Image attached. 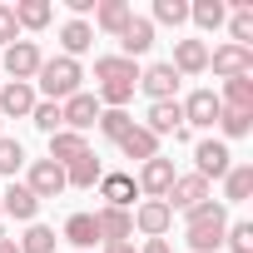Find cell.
I'll use <instances>...</instances> for the list:
<instances>
[{
	"label": "cell",
	"mask_w": 253,
	"mask_h": 253,
	"mask_svg": "<svg viewBox=\"0 0 253 253\" xmlns=\"http://www.w3.org/2000/svg\"><path fill=\"white\" fill-rule=\"evenodd\" d=\"M104 253H134V243H104Z\"/></svg>",
	"instance_id": "cell-42"
},
{
	"label": "cell",
	"mask_w": 253,
	"mask_h": 253,
	"mask_svg": "<svg viewBox=\"0 0 253 253\" xmlns=\"http://www.w3.org/2000/svg\"><path fill=\"white\" fill-rule=\"evenodd\" d=\"M35 109V89L30 84H0V119H30Z\"/></svg>",
	"instance_id": "cell-14"
},
{
	"label": "cell",
	"mask_w": 253,
	"mask_h": 253,
	"mask_svg": "<svg viewBox=\"0 0 253 253\" xmlns=\"http://www.w3.org/2000/svg\"><path fill=\"white\" fill-rule=\"evenodd\" d=\"M65 238H70L75 248H94V243H99L94 213H70V223H65Z\"/></svg>",
	"instance_id": "cell-29"
},
{
	"label": "cell",
	"mask_w": 253,
	"mask_h": 253,
	"mask_svg": "<svg viewBox=\"0 0 253 253\" xmlns=\"http://www.w3.org/2000/svg\"><path fill=\"white\" fill-rule=\"evenodd\" d=\"M134 89H139V84H129V80H114V84H99V99H104L109 109H124V104L134 99Z\"/></svg>",
	"instance_id": "cell-37"
},
{
	"label": "cell",
	"mask_w": 253,
	"mask_h": 253,
	"mask_svg": "<svg viewBox=\"0 0 253 253\" xmlns=\"http://www.w3.org/2000/svg\"><path fill=\"white\" fill-rule=\"evenodd\" d=\"M204 199H209V184H204L199 174H174V184H169V194H164V204H169V209H179V213L199 209Z\"/></svg>",
	"instance_id": "cell-9"
},
{
	"label": "cell",
	"mask_w": 253,
	"mask_h": 253,
	"mask_svg": "<svg viewBox=\"0 0 253 253\" xmlns=\"http://www.w3.org/2000/svg\"><path fill=\"white\" fill-rule=\"evenodd\" d=\"M119 45H124V60L144 55V50L154 45V20H144V15H129V25L119 30Z\"/></svg>",
	"instance_id": "cell-17"
},
{
	"label": "cell",
	"mask_w": 253,
	"mask_h": 253,
	"mask_svg": "<svg viewBox=\"0 0 253 253\" xmlns=\"http://www.w3.org/2000/svg\"><path fill=\"white\" fill-rule=\"evenodd\" d=\"M139 253H169V238H149V243H144Z\"/></svg>",
	"instance_id": "cell-41"
},
{
	"label": "cell",
	"mask_w": 253,
	"mask_h": 253,
	"mask_svg": "<svg viewBox=\"0 0 253 253\" xmlns=\"http://www.w3.org/2000/svg\"><path fill=\"white\" fill-rule=\"evenodd\" d=\"M184 238H189V248L194 253H213V248H223V228H228V209L223 204H213V199H204L199 209H189L184 213Z\"/></svg>",
	"instance_id": "cell-1"
},
{
	"label": "cell",
	"mask_w": 253,
	"mask_h": 253,
	"mask_svg": "<svg viewBox=\"0 0 253 253\" xmlns=\"http://www.w3.org/2000/svg\"><path fill=\"white\" fill-rule=\"evenodd\" d=\"M144 129L159 139V134H179L184 129V109H179V99H159V104H149V124Z\"/></svg>",
	"instance_id": "cell-16"
},
{
	"label": "cell",
	"mask_w": 253,
	"mask_h": 253,
	"mask_svg": "<svg viewBox=\"0 0 253 253\" xmlns=\"http://www.w3.org/2000/svg\"><path fill=\"white\" fill-rule=\"evenodd\" d=\"M233 169V154H228V144H218V139H199L194 144V174L209 184V179H223Z\"/></svg>",
	"instance_id": "cell-4"
},
{
	"label": "cell",
	"mask_w": 253,
	"mask_h": 253,
	"mask_svg": "<svg viewBox=\"0 0 253 253\" xmlns=\"http://www.w3.org/2000/svg\"><path fill=\"white\" fill-rule=\"evenodd\" d=\"M209 70L233 80V75H253V45H218L209 55Z\"/></svg>",
	"instance_id": "cell-8"
},
{
	"label": "cell",
	"mask_w": 253,
	"mask_h": 253,
	"mask_svg": "<svg viewBox=\"0 0 253 253\" xmlns=\"http://www.w3.org/2000/svg\"><path fill=\"white\" fill-rule=\"evenodd\" d=\"M60 114H65V129H70V134H84V129L99 124V99L80 89V94H70V99L60 104Z\"/></svg>",
	"instance_id": "cell-6"
},
{
	"label": "cell",
	"mask_w": 253,
	"mask_h": 253,
	"mask_svg": "<svg viewBox=\"0 0 253 253\" xmlns=\"http://www.w3.org/2000/svg\"><path fill=\"white\" fill-rule=\"evenodd\" d=\"M253 194V164H233L228 174H223V199L228 204H243Z\"/></svg>",
	"instance_id": "cell-28"
},
{
	"label": "cell",
	"mask_w": 253,
	"mask_h": 253,
	"mask_svg": "<svg viewBox=\"0 0 253 253\" xmlns=\"http://www.w3.org/2000/svg\"><path fill=\"white\" fill-rule=\"evenodd\" d=\"M228 30H233L228 45H248V40H253V0H238V10H233Z\"/></svg>",
	"instance_id": "cell-35"
},
{
	"label": "cell",
	"mask_w": 253,
	"mask_h": 253,
	"mask_svg": "<svg viewBox=\"0 0 253 253\" xmlns=\"http://www.w3.org/2000/svg\"><path fill=\"white\" fill-rule=\"evenodd\" d=\"M129 5H124V0H99V5H94V25L99 30H109V35H119L124 25H129Z\"/></svg>",
	"instance_id": "cell-27"
},
{
	"label": "cell",
	"mask_w": 253,
	"mask_h": 253,
	"mask_svg": "<svg viewBox=\"0 0 253 253\" xmlns=\"http://www.w3.org/2000/svg\"><path fill=\"white\" fill-rule=\"evenodd\" d=\"M169 223H174V209H169L164 199H144V204L134 209V228H139V233H149V238H164V233H169Z\"/></svg>",
	"instance_id": "cell-11"
},
{
	"label": "cell",
	"mask_w": 253,
	"mask_h": 253,
	"mask_svg": "<svg viewBox=\"0 0 253 253\" xmlns=\"http://www.w3.org/2000/svg\"><path fill=\"white\" fill-rule=\"evenodd\" d=\"M0 253H20V248H15V238H0Z\"/></svg>",
	"instance_id": "cell-43"
},
{
	"label": "cell",
	"mask_w": 253,
	"mask_h": 253,
	"mask_svg": "<svg viewBox=\"0 0 253 253\" xmlns=\"http://www.w3.org/2000/svg\"><path fill=\"white\" fill-rule=\"evenodd\" d=\"M94 228H99V243H129L134 238V213L129 209H99Z\"/></svg>",
	"instance_id": "cell-10"
},
{
	"label": "cell",
	"mask_w": 253,
	"mask_h": 253,
	"mask_svg": "<svg viewBox=\"0 0 253 253\" xmlns=\"http://www.w3.org/2000/svg\"><path fill=\"white\" fill-rule=\"evenodd\" d=\"M0 124H5V119H0Z\"/></svg>",
	"instance_id": "cell-44"
},
{
	"label": "cell",
	"mask_w": 253,
	"mask_h": 253,
	"mask_svg": "<svg viewBox=\"0 0 253 253\" xmlns=\"http://www.w3.org/2000/svg\"><path fill=\"white\" fill-rule=\"evenodd\" d=\"M80 154H89V144H84V134H70V129H60V134H50V159L65 169V164H75Z\"/></svg>",
	"instance_id": "cell-23"
},
{
	"label": "cell",
	"mask_w": 253,
	"mask_h": 253,
	"mask_svg": "<svg viewBox=\"0 0 253 253\" xmlns=\"http://www.w3.org/2000/svg\"><path fill=\"white\" fill-rule=\"evenodd\" d=\"M218 104H223V109H253V75H233V80H223Z\"/></svg>",
	"instance_id": "cell-26"
},
{
	"label": "cell",
	"mask_w": 253,
	"mask_h": 253,
	"mask_svg": "<svg viewBox=\"0 0 253 253\" xmlns=\"http://www.w3.org/2000/svg\"><path fill=\"white\" fill-rule=\"evenodd\" d=\"M94 75H99V84H114V80H129V84H139V70H134V60H124V55H99V60H94Z\"/></svg>",
	"instance_id": "cell-22"
},
{
	"label": "cell",
	"mask_w": 253,
	"mask_h": 253,
	"mask_svg": "<svg viewBox=\"0 0 253 253\" xmlns=\"http://www.w3.org/2000/svg\"><path fill=\"white\" fill-rule=\"evenodd\" d=\"M0 213H10V218H20V223H30L35 213H40V199L25 189V184H10L5 194H0Z\"/></svg>",
	"instance_id": "cell-19"
},
{
	"label": "cell",
	"mask_w": 253,
	"mask_h": 253,
	"mask_svg": "<svg viewBox=\"0 0 253 253\" xmlns=\"http://www.w3.org/2000/svg\"><path fill=\"white\" fill-rule=\"evenodd\" d=\"M104 179V164L94 154H80L75 164H65V189H94Z\"/></svg>",
	"instance_id": "cell-20"
},
{
	"label": "cell",
	"mask_w": 253,
	"mask_h": 253,
	"mask_svg": "<svg viewBox=\"0 0 253 253\" xmlns=\"http://www.w3.org/2000/svg\"><path fill=\"white\" fill-rule=\"evenodd\" d=\"M25 164V149H20V139H5L0 134V174L5 179H15V169Z\"/></svg>",
	"instance_id": "cell-36"
},
{
	"label": "cell",
	"mask_w": 253,
	"mask_h": 253,
	"mask_svg": "<svg viewBox=\"0 0 253 253\" xmlns=\"http://www.w3.org/2000/svg\"><path fill=\"white\" fill-rule=\"evenodd\" d=\"M209 70V45L204 40H179L174 45V75L184 80V75H204Z\"/></svg>",
	"instance_id": "cell-15"
},
{
	"label": "cell",
	"mask_w": 253,
	"mask_h": 253,
	"mask_svg": "<svg viewBox=\"0 0 253 253\" xmlns=\"http://www.w3.org/2000/svg\"><path fill=\"white\" fill-rule=\"evenodd\" d=\"M35 80H40V89H45V99H50V104H65L70 94H80V80H84V75H80V60L55 55V60H45V65H40V75H35Z\"/></svg>",
	"instance_id": "cell-2"
},
{
	"label": "cell",
	"mask_w": 253,
	"mask_h": 253,
	"mask_svg": "<svg viewBox=\"0 0 253 253\" xmlns=\"http://www.w3.org/2000/svg\"><path fill=\"white\" fill-rule=\"evenodd\" d=\"M179 109H184V129H189V124H194V129H213L223 104H218V94H213V89H194Z\"/></svg>",
	"instance_id": "cell-7"
},
{
	"label": "cell",
	"mask_w": 253,
	"mask_h": 253,
	"mask_svg": "<svg viewBox=\"0 0 253 253\" xmlns=\"http://www.w3.org/2000/svg\"><path fill=\"white\" fill-rule=\"evenodd\" d=\"M154 20L159 25H184L189 20V5H184V0H154Z\"/></svg>",
	"instance_id": "cell-38"
},
{
	"label": "cell",
	"mask_w": 253,
	"mask_h": 253,
	"mask_svg": "<svg viewBox=\"0 0 253 253\" xmlns=\"http://www.w3.org/2000/svg\"><path fill=\"white\" fill-rule=\"evenodd\" d=\"M139 194H149V199H164L169 194V184H174V164L169 159H149V164H139Z\"/></svg>",
	"instance_id": "cell-13"
},
{
	"label": "cell",
	"mask_w": 253,
	"mask_h": 253,
	"mask_svg": "<svg viewBox=\"0 0 253 253\" xmlns=\"http://www.w3.org/2000/svg\"><path fill=\"white\" fill-rule=\"evenodd\" d=\"M134 194H139V184H134L129 174H104V179H99V199H104V209H129Z\"/></svg>",
	"instance_id": "cell-18"
},
{
	"label": "cell",
	"mask_w": 253,
	"mask_h": 253,
	"mask_svg": "<svg viewBox=\"0 0 253 253\" xmlns=\"http://www.w3.org/2000/svg\"><path fill=\"white\" fill-rule=\"evenodd\" d=\"M15 40H20V25H15L10 5H0V45H15Z\"/></svg>",
	"instance_id": "cell-40"
},
{
	"label": "cell",
	"mask_w": 253,
	"mask_h": 253,
	"mask_svg": "<svg viewBox=\"0 0 253 253\" xmlns=\"http://www.w3.org/2000/svg\"><path fill=\"white\" fill-rule=\"evenodd\" d=\"M189 20H194L199 30H218V25H223V0H194V5H189Z\"/></svg>",
	"instance_id": "cell-31"
},
{
	"label": "cell",
	"mask_w": 253,
	"mask_h": 253,
	"mask_svg": "<svg viewBox=\"0 0 253 253\" xmlns=\"http://www.w3.org/2000/svg\"><path fill=\"white\" fill-rule=\"evenodd\" d=\"M60 45H65V60L84 55V50L94 45V25H89V20H70V25L60 30Z\"/></svg>",
	"instance_id": "cell-25"
},
{
	"label": "cell",
	"mask_w": 253,
	"mask_h": 253,
	"mask_svg": "<svg viewBox=\"0 0 253 253\" xmlns=\"http://www.w3.org/2000/svg\"><path fill=\"white\" fill-rule=\"evenodd\" d=\"M30 119H35V129H45V134H60V129H65V114H60V104H50V99H35Z\"/></svg>",
	"instance_id": "cell-34"
},
{
	"label": "cell",
	"mask_w": 253,
	"mask_h": 253,
	"mask_svg": "<svg viewBox=\"0 0 253 253\" xmlns=\"http://www.w3.org/2000/svg\"><path fill=\"white\" fill-rule=\"evenodd\" d=\"M139 89L159 104V99H174L179 94V75H174V65H149L144 75H139Z\"/></svg>",
	"instance_id": "cell-12"
},
{
	"label": "cell",
	"mask_w": 253,
	"mask_h": 253,
	"mask_svg": "<svg viewBox=\"0 0 253 253\" xmlns=\"http://www.w3.org/2000/svg\"><path fill=\"white\" fill-rule=\"evenodd\" d=\"M129 129H134V114H124V109H99V134H104V139L119 144Z\"/></svg>",
	"instance_id": "cell-30"
},
{
	"label": "cell",
	"mask_w": 253,
	"mask_h": 253,
	"mask_svg": "<svg viewBox=\"0 0 253 253\" xmlns=\"http://www.w3.org/2000/svg\"><path fill=\"white\" fill-rule=\"evenodd\" d=\"M15 248H20V253H55V228L30 223V228H25V238H20Z\"/></svg>",
	"instance_id": "cell-32"
},
{
	"label": "cell",
	"mask_w": 253,
	"mask_h": 253,
	"mask_svg": "<svg viewBox=\"0 0 253 253\" xmlns=\"http://www.w3.org/2000/svg\"><path fill=\"white\" fill-rule=\"evenodd\" d=\"M218 129H223L228 139H243V134L253 129V109H218Z\"/></svg>",
	"instance_id": "cell-33"
},
{
	"label": "cell",
	"mask_w": 253,
	"mask_h": 253,
	"mask_svg": "<svg viewBox=\"0 0 253 253\" xmlns=\"http://www.w3.org/2000/svg\"><path fill=\"white\" fill-rule=\"evenodd\" d=\"M25 189H30L40 204H45V199H60V194H65V169H60L55 159H35V164H30Z\"/></svg>",
	"instance_id": "cell-5"
},
{
	"label": "cell",
	"mask_w": 253,
	"mask_h": 253,
	"mask_svg": "<svg viewBox=\"0 0 253 253\" xmlns=\"http://www.w3.org/2000/svg\"><path fill=\"white\" fill-rule=\"evenodd\" d=\"M40 65H45V55H40L35 40H15V45H5V75H10L15 84H30V80L40 75Z\"/></svg>",
	"instance_id": "cell-3"
},
{
	"label": "cell",
	"mask_w": 253,
	"mask_h": 253,
	"mask_svg": "<svg viewBox=\"0 0 253 253\" xmlns=\"http://www.w3.org/2000/svg\"><path fill=\"white\" fill-rule=\"evenodd\" d=\"M223 243L233 253H253V223H228L223 228Z\"/></svg>",
	"instance_id": "cell-39"
},
{
	"label": "cell",
	"mask_w": 253,
	"mask_h": 253,
	"mask_svg": "<svg viewBox=\"0 0 253 253\" xmlns=\"http://www.w3.org/2000/svg\"><path fill=\"white\" fill-rule=\"evenodd\" d=\"M119 149H124V159H139V164H149V159H159V139L144 129V124H134L129 134L119 139Z\"/></svg>",
	"instance_id": "cell-21"
},
{
	"label": "cell",
	"mask_w": 253,
	"mask_h": 253,
	"mask_svg": "<svg viewBox=\"0 0 253 253\" xmlns=\"http://www.w3.org/2000/svg\"><path fill=\"white\" fill-rule=\"evenodd\" d=\"M10 15L20 30H45L55 10H50V0H20V5H10Z\"/></svg>",
	"instance_id": "cell-24"
}]
</instances>
